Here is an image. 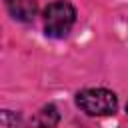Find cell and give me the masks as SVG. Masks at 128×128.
<instances>
[{"label":"cell","instance_id":"3957f363","mask_svg":"<svg viewBox=\"0 0 128 128\" xmlns=\"http://www.w3.org/2000/svg\"><path fill=\"white\" fill-rule=\"evenodd\" d=\"M6 8L12 18L20 22H30L36 16V0H6Z\"/></svg>","mask_w":128,"mask_h":128},{"label":"cell","instance_id":"5b68a950","mask_svg":"<svg viewBox=\"0 0 128 128\" xmlns=\"http://www.w3.org/2000/svg\"><path fill=\"white\" fill-rule=\"evenodd\" d=\"M0 126H2V128H20V120H18V116H16L14 112L4 110V112L0 114Z\"/></svg>","mask_w":128,"mask_h":128},{"label":"cell","instance_id":"8992f818","mask_svg":"<svg viewBox=\"0 0 128 128\" xmlns=\"http://www.w3.org/2000/svg\"><path fill=\"white\" fill-rule=\"evenodd\" d=\"M126 112H128V106H126Z\"/></svg>","mask_w":128,"mask_h":128},{"label":"cell","instance_id":"6da1fadb","mask_svg":"<svg viewBox=\"0 0 128 128\" xmlns=\"http://www.w3.org/2000/svg\"><path fill=\"white\" fill-rule=\"evenodd\" d=\"M76 22V10L66 0H54L44 8V30L50 38H62Z\"/></svg>","mask_w":128,"mask_h":128},{"label":"cell","instance_id":"7a4b0ae2","mask_svg":"<svg viewBox=\"0 0 128 128\" xmlns=\"http://www.w3.org/2000/svg\"><path fill=\"white\" fill-rule=\"evenodd\" d=\"M76 104L88 116H110L118 108V98L106 88H88L76 94Z\"/></svg>","mask_w":128,"mask_h":128},{"label":"cell","instance_id":"277c9868","mask_svg":"<svg viewBox=\"0 0 128 128\" xmlns=\"http://www.w3.org/2000/svg\"><path fill=\"white\" fill-rule=\"evenodd\" d=\"M58 120H60V114H58L56 106H52V104L42 106V108L36 112V116H34L36 128H54V126L58 124Z\"/></svg>","mask_w":128,"mask_h":128}]
</instances>
